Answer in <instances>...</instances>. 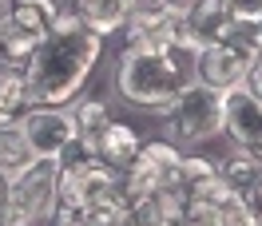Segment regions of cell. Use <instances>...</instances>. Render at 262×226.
Listing matches in <instances>:
<instances>
[{
	"label": "cell",
	"instance_id": "6da1fadb",
	"mask_svg": "<svg viewBox=\"0 0 262 226\" xmlns=\"http://www.w3.org/2000/svg\"><path fill=\"white\" fill-rule=\"evenodd\" d=\"M99 56H103V36H96L76 12H60V20L36 44L24 67L28 99L40 107H68L92 80Z\"/></svg>",
	"mask_w": 262,
	"mask_h": 226
},
{
	"label": "cell",
	"instance_id": "7a4b0ae2",
	"mask_svg": "<svg viewBox=\"0 0 262 226\" xmlns=\"http://www.w3.org/2000/svg\"><path fill=\"white\" fill-rule=\"evenodd\" d=\"M191 80V52L179 48H127L115 67L119 99L139 111H163Z\"/></svg>",
	"mask_w": 262,
	"mask_h": 226
},
{
	"label": "cell",
	"instance_id": "3957f363",
	"mask_svg": "<svg viewBox=\"0 0 262 226\" xmlns=\"http://www.w3.org/2000/svg\"><path fill=\"white\" fill-rule=\"evenodd\" d=\"M159 115H163V139L167 143H175L179 151L183 147H203V143H214L223 135L227 96L191 80Z\"/></svg>",
	"mask_w": 262,
	"mask_h": 226
},
{
	"label": "cell",
	"instance_id": "277c9868",
	"mask_svg": "<svg viewBox=\"0 0 262 226\" xmlns=\"http://www.w3.org/2000/svg\"><path fill=\"white\" fill-rule=\"evenodd\" d=\"M258 56H262V48L254 40V32H250V24H234L227 40L207 44V48H199L191 56V76H195V83L227 96V92L246 83V72H250V64Z\"/></svg>",
	"mask_w": 262,
	"mask_h": 226
},
{
	"label": "cell",
	"instance_id": "5b68a950",
	"mask_svg": "<svg viewBox=\"0 0 262 226\" xmlns=\"http://www.w3.org/2000/svg\"><path fill=\"white\" fill-rule=\"evenodd\" d=\"M56 187H60V167L56 159H32L12 175L8 202L0 210L4 226H44L56 207Z\"/></svg>",
	"mask_w": 262,
	"mask_h": 226
},
{
	"label": "cell",
	"instance_id": "8992f818",
	"mask_svg": "<svg viewBox=\"0 0 262 226\" xmlns=\"http://www.w3.org/2000/svg\"><path fill=\"white\" fill-rule=\"evenodd\" d=\"M16 127L24 135L28 151H32V159H60V151L76 139L68 107H40V103H32L28 111H20Z\"/></svg>",
	"mask_w": 262,
	"mask_h": 226
},
{
	"label": "cell",
	"instance_id": "52a82bcc",
	"mask_svg": "<svg viewBox=\"0 0 262 226\" xmlns=\"http://www.w3.org/2000/svg\"><path fill=\"white\" fill-rule=\"evenodd\" d=\"M223 135L230 139V147H238V151H246L250 159L262 163V103L246 92V83L234 87V92H227Z\"/></svg>",
	"mask_w": 262,
	"mask_h": 226
},
{
	"label": "cell",
	"instance_id": "ba28073f",
	"mask_svg": "<svg viewBox=\"0 0 262 226\" xmlns=\"http://www.w3.org/2000/svg\"><path fill=\"white\" fill-rule=\"evenodd\" d=\"M183 24H187L191 40H195V48L227 40L230 28H234L223 0H183Z\"/></svg>",
	"mask_w": 262,
	"mask_h": 226
},
{
	"label": "cell",
	"instance_id": "9c48e42d",
	"mask_svg": "<svg viewBox=\"0 0 262 226\" xmlns=\"http://www.w3.org/2000/svg\"><path fill=\"white\" fill-rule=\"evenodd\" d=\"M139 147H143V135L131 127V123H123V119H112L92 139V155H96V163L112 167V171H127L131 163H135V155H139Z\"/></svg>",
	"mask_w": 262,
	"mask_h": 226
},
{
	"label": "cell",
	"instance_id": "30bf717a",
	"mask_svg": "<svg viewBox=\"0 0 262 226\" xmlns=\"http://www.w3.org/2000/svg\"><path fill=\"white\" fill-rule=\"evenodd\" d=\"M56 20H60V0H8L4 4V24L36 40H44Z\"/></svg>",
	"mask_w": 262,
	"mask_h": 226
},
{
	"label": "cell",
	"instance_id": "8fae6325",
	"mask_svg": "<svg viewBox=\"0 0 262 226\" xmlns=\"http://www.w3.org/2000/svg\"><path fill=\"white\" fill-rule=\"evenodd\" d=\"M131 8H135V0H72V12L96 36H103V40L115 36V32H123Z\"/></svg>",
	"mask_w": 262,
	"mask_h": 226
},
{
	"label": "cell",
	"instance_id": "7c38bea8",
	"mask_svg": "<svg viewBox=\"0 0 262 226\" xmlns=\"http://www.w3.org/2000/svg\"><path fill=\"white\" fill-rule=\"evenodd\" d=\"M68 115H72L76 139L92 143L99 131L115 119V107H112V99H103V96H76L72 103H68Z\"/></svg>",
	"mask_w": 262,
	"mask_h": 226
},
{
	"label": "cell",
	"instance_id": "4fadbf2b",
	"mask_svg": "<svg viewBox=\"0 0 262 226\" xmlns=\"http://www.w3.org/2000/svg\"><path fill=\"white\" fill-rule=\"evenodd\" d=\"M219 178L227 183L234 194H250L254 187H258V178H262V163L258 159H250L246 151H238V147H230L227 155L219 159Z\"/></svg>",
	"mask_w": 262,
	"mask_h": 226
},
{
	"label": "cell",
	"instance_id": "5bb4252c",
	"mask_svg": "<svg viewBox=\"0 0 262 226\" xmlns=\"http://www.w3.org/2000/svg\"><path fill=\"white\" fill-rule=\"evenodd\" d=\"M36 36L28 32H16V28H0V72H24L28 67V60H32L36 52Z\"/></svg>",
	"mask_w": 262,
	"mask_h": 226
},
{
	"label": "cell",
	"instance_id": "9a60e30c",
	"mask_svg": "<svg viewBox=\"0 0 262 226\" xmlns=\"http://www.w3.org/2000/svg\"><path fill=\"white\" fill-rule=\"evenodd\" d=\"M28 163H32V151L24 143L20 127L16 123L12 127H0V171L4 175H16L20 167H28Z\"/></svg>",
	"mask_w": 262,
	"mask_h": 226
},
{
	"label": "cell",
	"instance_id": "2e32d148",
	"mask_svg": "<svg viewBox=\"0 0 262 226\" xmlns=\"http://www.w3.org/2000/svg\"><path fill=\"white\" fill-rule=\"evenodd\" d=\"M32 99H28V83L24 72H0V111L20 119V111H28Z\"/></svg>",
	"mask_w": 262,
	"mask_h": 226
},
{
	"label": "cell",
	"instance_id": "e0dca14e",
	"mask_svg": "<svg viewBox=\"0 0 262 226\" xmlns=\"http://www.w3.org/2000/svg\"><path fill=\"white\" fill-rule=\"evenodd\" d=\"M139 159L151 163V167L163 175V187H167L171 175H175V167H179V159H183V151L175 143H167V139H147V143L139 147Z\"/></svg>",
	"mask_w": 262,
	"mask_h": 226
},
{
	"label": "cell",
	"instance_id": "ac0fdd59",
	"mask_svg": "<svg viewBox=\"0 0 262 226\" xmlns=\"http://www.w3.org/2000/svg\"><path fill=\"white\" fill-rule=\"evenodd\" d=\"M179 226H223V214L214 207H207V202H199V198H187Z\"/></svg>",
	"mask_w": 262,
	"mask_h": 226
},
{
	"label": "cell",
	"instance_id": "d6986e66",
	"mask_svg": "<svg viewBox=\"0 0 262 226\" xmlns=\"http://www.w3.org/2000/svg\"><path fill=\"white\" fill-rule=\"evenodd\" d=\"M234 24H254L262 16V0H223Z\"/></svg>",
	"mask_w": 262,
	"mask_h": 226
},
{
	"label": "cell",
	"instance_id": "ffe728a7",
	"mask_svg": "<svg viewBox=\"0 0 262 226\" xmlns=\"http://www.w3.org/2000/svg\"><path fill=\"white\" fill-rule=\"evenodd\" d=\"M246 92H250V96L262 103V56L250 64V72H246Z\"/></svg>",
	"mask_w": 262,
	"mask_h": 226
},
{
	"label": "cell",
	"instance_id": "44dd1931",
	"mask_svg": "<svg viewBox=\"0 0 262 226\" xmlns=\"http://www.w3.org/2000/svg\"><path fill=\"white\" fill-rule=\"evenodd\" d=\"M246 207L254 210V218H262V178H258V187L246 194Z\"/></svg>",
	"mask_w": 262,
	"mask_h": 226
},
{
	"label": "cell",
	"instance_id": "7402d4cb",
	"mask_svg": "<svg viewBox=\"0 0 262 226\" xmlns=\"http://www.w3.org/2000/svg\"><path fill=\"white\" fill-rule=\"evenodd\" d=\"M8 191H12V175L0 171V210H4V202H8Z\"/></svg>",
	"mask_w": 262,
	"mask_h": 226
},
{
	"label": "cell",
	"instance_id": "603a6c76",
	"mask_svg": "<svg viewBox=\"0 0 262 226\" xmlns=\"http://www.w3.org/2000/svg\"><path fill=\"white\" fill-rule=\"evenodd\" d=\"M250 32H254V40H258V48H262V16L254 20V24H250Z\"/></svg>",
	"mask_w": 262,
	"mask_h": 226
},
{
	"label": "cell",
	"instance_id": "cb8c5ba5",
	"mask_svg": "<svg viewBox=\"0 0 262 226\" xmlns=\"http://www.w3.org/2000/svg\"><path fill=\"white\" fill-rule=\"evenodd\" d=\"M12 123H16L12 115H4V111H0V127H12Z\"/></svg>",
	"mask_w": 262,
	"mask_h": 226
},
{
	"label": "cell",
	"instance_id": "d4e9b609",
	"mask_svg": "<svg viewBox=\"0 0 262 226\" xmlns=\"http://www.w3.org/2000/svg\"><path fill=\"white\" fill-rule=\"evenodd\" d=\"M0 28H4V4H0Z\"/></svg>",
	"mask_w": 262,
	"mask_h": 226
},
{
	"label": "cell",
	"instance_id": "484cf974",
	"mask_svg": "<svg viewBox=\"0 0 262 226\" xmlns=\"http://www.w3.org/2000/svg\"><path fill=\"white\" fill-rule=\"evenodd\" d=\"M254 226H262V218H258V222H254Z\"/></svg>",
	"mask_w": 262,
	"mask_h": 226
},
{
	"label": "cell",
	"instance_id": "4316f807",
	"mask_svg": "<svg viewBox=\"0 0 262 226\" xmlns=\"http://www.w3.org/2000/svg\"><path fill=\"white\" fill-rule=\"evenodd\" d=\"M0 4H8V0H0Z\"/></svg>",
	"mask_w": 262,
	"mask_h": 226
},
{
	"label": "cell",
	"instance_id": "83f0119b",
	"mask_svg": "<svg viewBox=\"0 0 262 226\" xmlns=\"http://www.w3.org/2000/svg\"><path fill=\"white\" fill-rule=\"evenodd\" d=\"M0 226H4V218H0Z\"/></svg>",
	"mask_w": 262,
	"mask_h": 226
},
{
	"label": "cell",
	"instance_id": "f1b7e54d",
	"mask_svg": "<svg viewBox=\"0 0 262 226\" xmlns=\"http://www.w3.org/2000/svg\"><path fill=\"white\" fill-rule=\"evenodd\" d=\"M127 226H135V222H127Z\"/></svg>",
	"mask_w": 262,
	"mask_h": 226
}]
</instances>
